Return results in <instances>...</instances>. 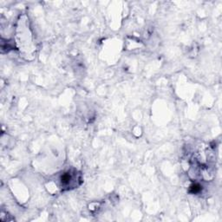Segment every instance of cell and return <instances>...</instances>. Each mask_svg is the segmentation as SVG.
Here are the masks:
<instances>
[{
    "label": "cell",
    "instance_id": "2",
    "mask_svg": "<svg viewBox=\"0 0 222 222\" xmlns=\"http://www.w3.org/2000/svg\"><path fill=\"white\" fill-rule=\"evenodd\" d=\"M194 187H198V186H196V185H194ZM193 192H194V193H196V192H197V191H196V188L194 189V191H193Z\"/></svg>",
    "mask_w": 222,
    "mask_h": 222
},
{
    "label": "cell",
    "instance_id": "1",
    "mask_svg": "<svg viewBox=\"0 0 222 222\" xmlns=\"http://www.w3.org/2000/svg\"><path fill=\"white\" fill-rule=\"evenodd\" d=\"M81 181L79 175L77 172L67 171L61 177V184L63 187H75L78 186V181Z\"/></svg>",
    "mask_w": 222,
    "mask_h": 222
}]
</instances>
